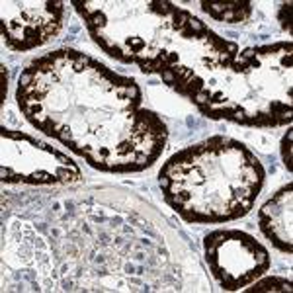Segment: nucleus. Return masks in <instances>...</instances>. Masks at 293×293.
Here are the masks:
<instances>
[{
    "instance_id": "f03ea898",
    "label": "nucleus",
    "mask_w": 293,
    "mask_h": 293,
    "mask_svg": "<svg viewBox=\"0 0 293 293\" xmlns=\"http://www.w3.org/2000/svg\"><path fill=\"white\" fill-rule=\"evenodd\" d=\"M291 137H293V131L291 129H287L285 133V137L281 139V159L285 162V166H287V170H291L293 164H291Z\"/></svg>"
},
{
    "instance_id": "7ed1b4c3",
    "label": "nucleus",
    "mask_w": 293,
    "mask_h": 293,
    "mask_svg": "<svg viewBox=\"0 0 293 293\" xmlns=\"http://www.w3.org/2000/svg\"><path fill=\"white\" fill-rule=\"evenodd\" d=\"M291 8L293 4L291 2H285V4H281V8H279V22H281V26L283 29H287L289 33H291Z\"/></svg>"
},
{
    "instance_id": "20e7f679",
    "label": "nucleus",
    "mask_w": 293,
    "mask_h": 293,
    "mask_svg": "<svg viewBox=\"0 0 293 293\" xmlns=\"http://www.w3.org/2000/svg\"><path fill=\"white\" fill-rule=\"evenodd\" d=\"M0 78H2V104L6 102V90H8V74H6V67H0Z\"/></svg>"
},
{
    "instance_id": "f257e3e1",
    "label": "nucleus",
    "mask_w": 293,
    "mask_h": 293,
    "mask_svg": "<svg viewBox=\"0 0 293 293\" xmlns=\"http://www.w3.org/2000/svg\"><path fill=\"white\" fill-rule=\"evenodd\" d=\"M291 281L281 278H266L249 287V291H291Z\"/></svg>"
}]
</instances>
